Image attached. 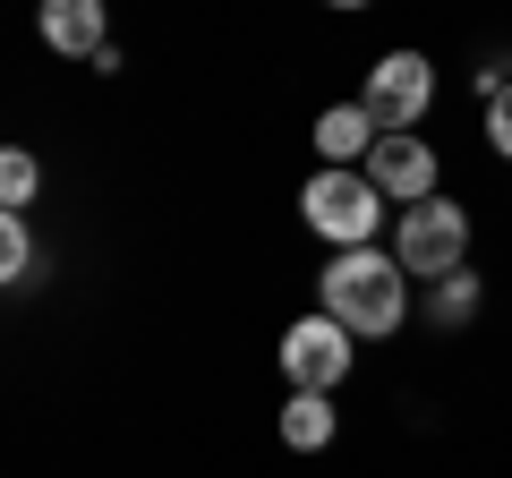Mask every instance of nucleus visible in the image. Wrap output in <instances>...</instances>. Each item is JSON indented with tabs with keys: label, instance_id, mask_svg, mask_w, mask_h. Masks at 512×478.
I'll list each match as a JSON object with an SVG mask.
<instances>
[{
	"label": "nucleus",
	"instance_id": "7",
	"mask_svg": "<svg viewBox=\"0 0 512 478\" xmlns=\"http://www.w3.org/2000/svg\"><path fill=\"white\" fill-rule=\"evenodd\" d=\"M35 26H43V43H52V52H69V60H103V52H111L103 0H43Z\"/></svg>",
	"mask_w": 512,
	"mask_h": 478
},
{
	"label": "nucleus",
	"instance_id": "11",
	"mask_svg": "<svg viewBox=\"0 0 512 478\" xmlns=\"http://www.w3.org/2000/svg\"><path fill=\"white\" fill-rule=\"evenodd\" d=\"M35 188H43L35 154H26V146H9V154H0V214H26V205H35Z\"/></svg>",
	"mask_w": 512,
	"mask_h": 478
},
{
	"label": "nucleus",
	"instance_id": "1",
	"mask_svg": "<svg viewBox=\"0 0 512 478\" xmlns=\"http://www.w3.org/2000/svg\"><path fill=\"white\" fill-rule=\"evenodd\" d=\"M316 308H325L333 325H350L359 342L402 333L410 325V274H402V257H384V248H342V257L316 274Z\"/></svg>",
	"mask_w": 512,
	"mask_h": 478
},
{
	"label": "nucleus",
	"instance_id": "4",
	"mask_svg": "<svg viewBox=\"0 0 512 478\" xmlns=\"http://www.w3.org/2000/svg\"><path fill=\"white\" fill-rule=\"evenodd\" d=\"M367 120H376L384 137H410L427 120V103H436V69H427V52H384L376 69H367Z\"/></svg>",
	"mask_w": 512,
	"mask_h": 478
},
{
	"label": "nucleus",
	"instance_id": "8",
	"mask_svg": "<svg viewBox=\"0 0 512 478\" xmlns=\"http://www.w3.org/2000/svg\"><path fill=\"white\" fill-rule=\"evenodd\" d=\"M376 120H367V103H325L316 111V154H325L333 171H359L367 154H376Z\"/></svg>",
	"mask_w": 512,
	"mask_h": 478
},
{
	"label": "nucleus",
	"instance_id": "12",
	"mask_svg": "<svg viewBox=\"0 0 512 478\" xmlns=\"http://www.w3.org/2000/svg\"><path fill=\"white\" fill-rule=\"evenodd\" d=\"M26 274H35V231H26V214H0V282Z\"/></svg>",
	"mask_w": 512,
	"mask_h": 478
},
{
	"label": "nucleus",
	"instance_id": "6",
	"mask_svg": "<svg viewBox=\"0 0 512 478\" xmlns=\"http://www.w3.org/2000/svg\"><path fill=\"white\" fill-rule=\"evenodd\" d=\"M359 171L384 188V205H419V197H436V146H427V137H376V154H367Z\"/></svg>",
	"mask_w": 512,
	"mask_h": 478
},
{
	"label": "nucleus",
	"instance_id": "3",
	"mask_svg": "<svg viewBox=\"0 0 512 478\" xmlns=\"http://www.w3.org/2000/svg\"><path fill=\"white\" fill-rule=\"evenodd\" d=\"M299 214H308L316 239H333V248H376L384 231V188L367 180V171H316L308 188H299Z\"/></svg>",
	"mask_w": 512,
	"mask_h": 478
},
{
	"label": "nucleus",
	"instance_id": "14",
	"mask_svg": "<svg viewBox=\"0 0 512 478\" xmlns=\"http://www.w3.org/2000/svg\"><path fill=\"white\" fill-rule=\"evenodd\" d=\"M325 9H367V0H325Z\"/></svg>",
	"mask_w": 512,
	"mask_h": 478
},
{
	"label": "nucleus",
	"instance_id": "5",
	"mask_svg": "<svg viewBox=\"0 0 512 478\" xmlns=\"http://www.w3.org/2000/svg\"><path fill=\"white\" fill-rule=\"evenodd\" d=\"M350 342H359V333L333 325L325 308L299 316V325L282 333V376H291V393H333V385L350 376Z\"/></svg>",
	"mask_w": 512,
	"mask_h": 478
},
{
	"label": "nucleus",
	"instance_id": "10",
	"mask_svg": "<svg viewBox=\"0 0 512 478\" xmlns=\"http://www.w3.org/2000/svg\"><path fill=\"white\" fill-rule=\"evenodd\" d=\"M427 316H436L444 333H453V325H470V316H478V274H470V265L436 282V299H427Z\"/></svg>",
	"mask_w": 512,
	"mask_h": 478
},
{
	"label": "nucleus",
	"instance_id": "13",
	"mask_svg": "<svg viewBox=\"0 0 512 478\" xmlns=\"http://www.w3.org/2000/svg\"><path fill=\"white\" fill-rule=\"evenodd\" d=\"M487 146H495V154L512 163V86H504V94L487 103Z\"/></svg>",
	"mask_w": 512,
	"mask_h": 478
},
{
	"label": "nucleus",
	"instance_id": "9",
	"mask_svg": "<svg viewBox=\"0 0 512 478\" xmlns=\"http://www.w3.org/2000/svg\"><path fill=\"white\" fill-rule=\"evenodd\" d=\"M333 393H291V402H282V444H291V453H325L333 444Z\"/></svg>",
	"mask_w": 512,
	"mask_h": 478
},
{
	"label": "nucleus",
	"instance_id": "2",
	"mask_svg": "<svg viewBox=\"0 0 512 478\" xmlns=\"http://www.w3.org/2000/svg\"><path fill=\"white\" fill-rule=\"evenodd\" d=\"M393 257H402V274H419V282L461 274V265H470V205H453V197L402 205V214H393Z\"/></svg>",
	"mask_w": 512,
	"mask_h": 478
}]
</instances>
